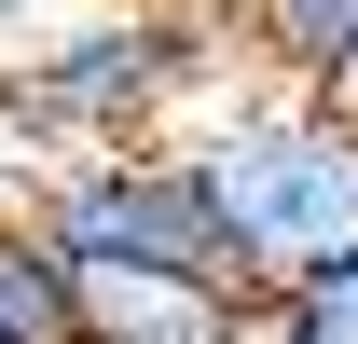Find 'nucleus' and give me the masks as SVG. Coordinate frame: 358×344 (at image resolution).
Wrapping results in <instances>:
<instances>
[{"mask_svg":"<svg viewBox=\"0 0 358 344\" xmlns=\"http://www.w3.org/2000/svg\"><path fill=\"white\" fill-rule=\"evenodd\" d=\"M179 166L221 220V275L234 303L248 289H289L317 261L358 248V124L331 96H262V110H221V124L179 138Z\"/></svg>","mask_w":358,"mask_h":344,"instance_id":"nucleus-1","label":"nucleus"},{"mask_svg":"<svg viewBox=\"0 0 358 344\" xmlns=\"http://www.w3.org/2000/svg\"><path fill=\"white\" fill-rule=\"evenodd\" d=\"M221 69V28H179L166 0H110L69 28H28L0 55V124L55 138V152H124L179 110V96Z\"/></svg>","mask_w":358,"mask_h":344,"instance_id":"nucleus-2","label":"nucleus"},{"mask_svg":"<svg viewBox=\"0 0 358 344\" xmlns=\"http://www.w3.org/2000/svg\"><path fill=\"white\" fill-rule=\"evenodd\" d=\"M14 207L42 220V248L69 261V275H207V289H234L221 275V220H207V193L179 166V138L55 152V179L14 193Z\"/></svg>","mask_w":358,"mask_h":344,"instance_id":"nucleus-3","label":"nucleus"},{"mask_svg":"<svg viewBox=\"0 0 358 344\" xmlns=\"http://www.w3.org/2000/svg\"><path fill=\"white\" fill-rule=\"evenodd\" d=\"M83 344H234V289L207 275H69Z\"/></svg>","mask_w":358,"mask_h":344,"instance_id":"nucleus-4","label":"nucleus"},{"mask_svg":"<svg viewBox=\"0 0 358 344\" xmlns=\"http://www.w3.org/2000/svg\"><path fill=\"white\" fill-rule=\"evenodd\" d=\"M234 42L275 69V96H331L358 69V0H234Z\"/></svg>","mask_w":358,"mask_h":344,"instance_id":"nucleus-5","label":"nucleus"},{"mask_svg":"<svg viewBox=\"0 0 358 344\" xmlns=\"http://www.w3.org/2000/svg\"><path fill=\"white\" fill-rule=\"evenodd\" d=\"M0 344H83V289L28 207H0Z\"/></svg>","mask_w":358,"mask_h":344,"instance_id":"nucleus-6","label":"nucleus"},{"mask_svg":"<svg viewBox=\"0 0 358 344\" xmlns=\"http://www.w3.org/2000/svg\"><path fill=\"white\" fill-rule=\"evenodd\" d=\"M234 344H358V248L289 275V289H248L234 303Z\"/></svg>","mask_w":358,"mask_h":344,"instance_id":"nucleus-7","label":"nucleus"},{"mask_svg":"<svg viewBox=\"0 0 358 344\" xmlns=\"http://www.w3.org/2000/svg\"><path fill=\"white\" fill-rule=\"evenodd\" d=\"M166 14H179V28H234V0H166Z\"/></svg>","mask_w":358,"mask_h":344,"instance_id":"nucleus-8","label":"nucleus"}]
</instances>
